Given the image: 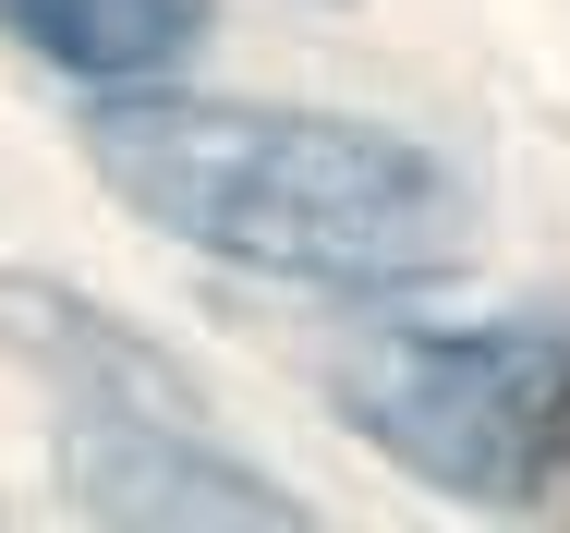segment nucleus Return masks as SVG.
Returning <instances> with one entry per match:
<instances>
[{"label":"nucleus","instance_id":"nucleus-1","mask_svg":"<svg viewBox=\"0 0 570 533\" xmlns=\"http://www.w3.org/2000/svg\"><path fill=\"white\" fill-rule=\"evenodd\" d=\"M110 195L170 243L279 279H425L461 255V182L328 109H230V98H121L86 121Z\"/></svg>","mask_w":570,"mask_h":533},{"label":"nucleus","instance_id":"nucleus-2","mask_svg":"<svg viewBox=\"0 0 570 533\" xmlns=\"http://www.w3.org/2000/svg\"><path fill=\"white\" fill-rule=\"evenodd\" d=\"M341 425L461 510L570 522V352L534 327L376 339L341 364Z\"/></svg>","mask_w":570,"mask_h":533},{"label":"nucleus","instance_id":"nucleus-3","mask_svg":"<svg viewBox=\"0 0 570 533\" xmlns=\"http://www.w3.org/2000/svg\"><path fill=\"white\" fill-rule=\"evenodd\" d=\"M24 339L49 352L61 376V473H73V510H110V522H304L255 461H230L219 436L183 413V388L110 339L73 304H12Z\"/></svg>","mask_w":570,"mask_h":533},{"label":"nucleus","instance_id":"nucleus-4","mask_svg":"<svg viewBox=\"0 0 570 533\" xmlns=\"http://www.w3.org/2000/svg\"><path fill=\"white\" fill-rule=\"evenodd\" d=\"M0 24H12L37 61L86 73V86L170 73V61L207 37V12H195V0H0Z\"/></svg>","mask_w":570,"mask_h":533}]
</instances>
